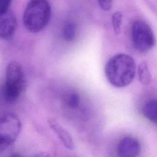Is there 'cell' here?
I'll use <instances>...</instances> for the list:
<instances>
[{
	"label": "cell",
	"instance_id": "6da1fadb",
	"mask_svg": "<svg viewBox=\"0 0 157 157\" xmlns=\"http://www.w3.org/2000/svg\"><path fill=\"white\" fill-rule=\"evenodd\" d=\"M134 59L124 53H119L111 57L105 67V74L109 82L118 88L128 85L136 74Z\"/></svg>",
	"mask_w": 157,
	"mask_h": 157
},
{
	"label": "cell",
	"instance_id": "7a4b0ae2",
	"mask_svg": "<svg viewBox=\"0 0 157 157\" xmlns=\"http://www.w3.org/2000/svg\"><path fill=\"white\" fill-rule=\"evenodd\" d=\"M51 12L48 0H31L27 4L23 16L25 29L32 33L41 31L48 25Z\"/></svg>",
	"mask_w": 157,
	"mask_h": 157
},
{
	"label": "cell",
	"instance_id": "3957f363",
	"mask_svg": "<svg viewBox=\"0 0 157 157\" xmlns=\"http://www.w3.org/2000/svg\"><path fill=\"white\" fill-rule=\"evenodd\" d=\"M26 80L22 66L17 61H12L6 70V81L4 94L9 103L16 102L26 88Z\"/></svg>",
	"mask_w": 157,
	"mask_h": 157
},
{
	"label": "cell",
	"instance_id": "277c9868",
	"mask_svg": "<svg viewBox=\"0 0 157 157\" xmlns=\"http://www.w3.org/2000/svg\"><path fill=\"white\" fill-rule=\"evenodd\" d=\"M21 129L20 120L15 114L7 112L0 116V153L15 142Z\"/></svg>",
	"mask_w": 157,
	"mask_h": 157
},
{
	"label": "cell",
	"instance_id": "5b68a950",
	"mask_svg": "<svg viewBox=\"0 0 157 157\" xmlns=\"http://www.w3.org/2000/svg\"><path fill=\"white\" fill-rule=\"evenodd\" d=\"M134 47L140 52H147L155 45V37L150 26L142 20L134 21L131 27Z\"/></svg>",
	"mask_w": 157,
	"mask_h": 157
},
{
	"label": "cell",
	"instance_id": "8992f818",
	"mask_svg": "<svg viewBox=\"0 0 157 157\" xmlns=\"http://www.w3.org/2000/svg\"><path fill=\"white\" fill-rule=\"evenodd\" d=\"M141 150L139 140L132 137H126L122 139L117 146V154L121 157H134L137 156Z\"/></svg>",
	"mask_w": 157,
	"mask_h": 157
},
{
	"label": "cell",
	"instance_id": "52a82bcc",
	"mask_svg": "<svg viewBox=\"0 0 157 157\" xmlns=\"http://www.w3.org/2000/svg\"><path fill=\"white\" fill-rule=\"evenodd\" d=\"M17 27V21L15 13L9 10L7 13L0 15V38L9 39L11 38Z\"/></svg>",
	"mask_w": 157,
	"mask_h": 157
},
{
	"label": "cell",
	"instance_id": "ba28073f",
	"mask_svg": "<svg viewBox=\"0 0 157 157\" xmlns=\"http://www.w3.org/2000/svg\"><path fill=\"white\" fill-rule=\"evenodd\" d=\"M48 124L66 148L69 150L74 149V142L71 135L56 120L50 118L48 120Z\"/></svg>",
	"mask_w": 157,
	"mask_h": 157
},
{
	"label": "cell",
	"instance_id": "9c48e42d",
	"mask_svg": "<svg viewBox=\"0 0 157 157\" xmlns=\"http://www.w3.org/2000/svg\"><path fill=\"white\" fill-rule=\"evenodd\" d=\"M142 112L144 115L150 121L157 123V99L148 101L144 105Z\"/></svg>",
	"mask_w": 157,
	"mask_h": 157
},
{
	"label": "cell",
	"instance_id": "30bf717a",
	"mask_svg": "<svg viewBox=\"0 0 157 157\" xmlns=\"http://www.w3.org/2000/svg\"><path fill=\"white\" fill-rule=\"evenodd\" d=\"M137 73L140 82L144 85L150 83L151 76L147 64L145 63H140L137 69Z\"/></svg>",
	"mask_w": 157,
	"mask_h": 157
},
{
	"label": "cell",
	"instance_id": "8fae6325",
	"mask_svg": "<svg viewBox=\"0 0 157 157\" xmlns=\"http://www.w3.org/2000/svg\"><path fill=\"white\" fill-rule=\"evenodd\" d=\"M77 28L75 25L72 22H67L63 29V37L66 42H71L76 36Z\"/></svg>",
	"mask_w": 157,
	"mask_h": 157
},
{
	"label": "cell",
	"instance_id": "7c38bea8",
	"mask_svg": "<svg viewBox=\"0 0 157 157\" xmlns=\"http://www.w3.org/2000/svg\"><path fill=\"white\" fill-rule=\"evenodd\" d=\"M80 96L77 93H71L67 95L65 102L69 107L72 109H77L80 104Z\"/></svg>",
	"mask_w": 157,
	"mask_h": 157
},
{
	"label": "cell",
	"instance_id": "4fadbf2b",
	"mask_svg": "<svg viewBox=\"0 0 157 157\" xmlns=\"http://www.w3.org/2000/svg\"><path fill=\"white\" fill-rule=\"evenodd\" d=\"M122 21V14L120 12H115L112 16V23L116 35H118L121 31Z\"/></svg>",
	"mask_w": 157,
	"mask_h": 157
},
{
	"label": "cell",
	"instance_id": "5bb4252c",
	"mask_svg": "<svg viewBox=\"0 0 157 157\" xmlns=\"http://www.w3.org/2000/svg\"><path fill=\"white\" fill-rule=\"evenodd\" d=\"M12 0H0V15L9 10Z\"/></svg>",
	"mask_w": 157,
	"mask_h": 157
},
{
	"label": "cell",
	"instance_id": "9a60e30c",
	"mask_svg": "<svg viewBox=\"0 0 157 157\" xmlns=\"http://www.w3.org/2000/svg\"><path fill=\"white\" fill-rule=\"evenodd\" d=\"M101 9L104 11H109L112 7V0H98Z\"/></svg>",
	"mask_w": 157,
	"mask_h": 157
}]
</instances>
